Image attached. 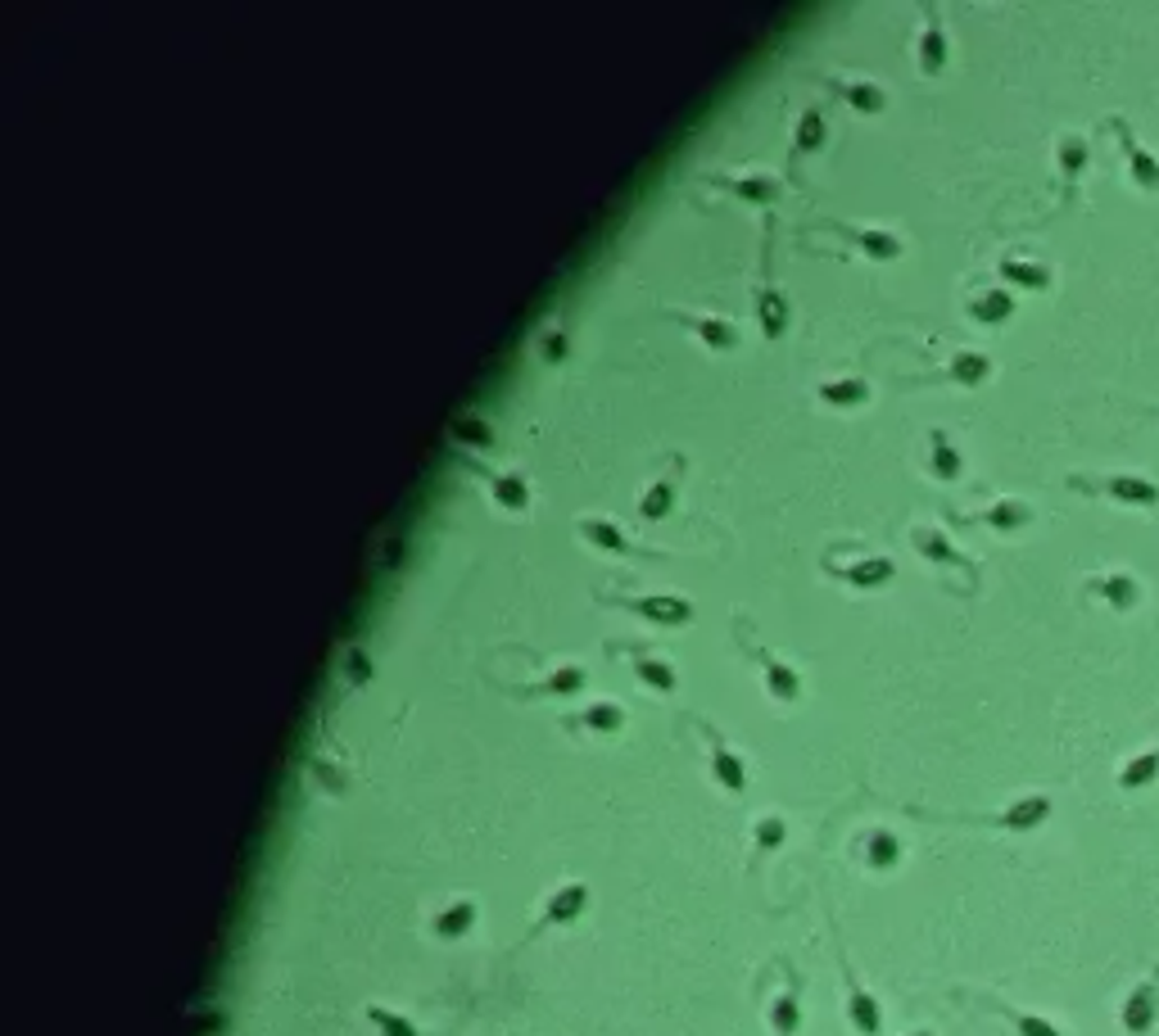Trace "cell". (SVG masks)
Instances as JSON below:
<instances>
[{
  "instance_id": "cell-1",
  "label": "cell",
  "mask_w": 1159,
  "mask_h": 1036,
  "mask_svg": "<svg viewBox=\"0 0 1159 1036\" xmlns=\"http://www.w3.org/2000/svg\"><path fill=\"white\" fill-rule=\"evenodd\" d=\"M775 1027H779V1032H793V1027H797V1005H793V1000H779V1005H775Z\"/></svg>"
},
{
  "instance_id": "cell-2",
  "label": "cell",
  "mask_w": 1159,
  "mask_h": 1036,
  "mask_svg": "<svg viewBox=\"0 0 1159 1036\" xmlns=\"http://www.w3.org/2000/svg\"><path fill=\"white\" fill-rule=\"evenodd\" d=\"M372 1023H381L385 1036H412V1027L403 1023V1018H390V1014H381V1009H372Z\"/></svg>"
}]
</instances>
